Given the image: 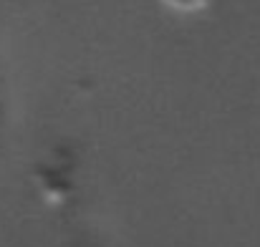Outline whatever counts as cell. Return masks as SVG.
Returning <instances> with one entry per match:
<instances>
[{"label": "cell", "mask_w": 260, "mask_h": 247, "mask_svg": "<svg viewBox=\"0 0 260 247\" xmlns=\"http://www.w3.org/2000/svg\"><path fill=\"white\" fill-rule=\"evenodd\" d=\"M162 10L177 18H194L217 5V0H157Z\"/></svg>", "instance_id": "cell-1"}]
</instances>
